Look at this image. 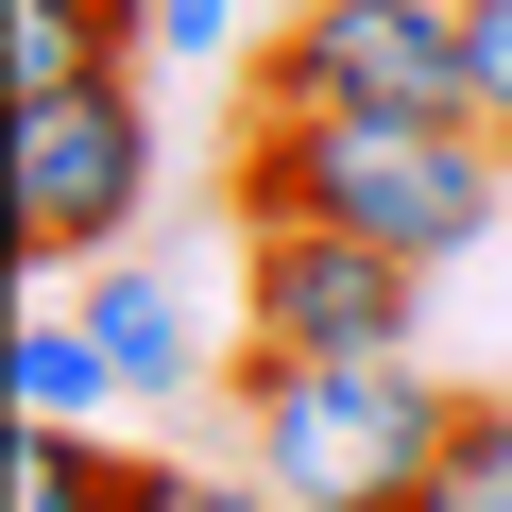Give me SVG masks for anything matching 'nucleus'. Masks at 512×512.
<instances>
[{
	"label": "nucleus",
	"mask_w": 512,
	"mask_h": 512,
	"mask_svg": "<svg viewBox=\"0 0 512 512\" xmlns=\"http://www.w3.org/2000/svg\"><path fill=\"white\" fill-rule=\"evenodd\" d=\"M495 188H512V154L478 120H274V103H239V154H222L239 222H342L410 274L495 239Z\"/></svg>",
	"instance_id": "nucleus-1"
},
{
	"label": "nucleus",
	"mask_w": 512,
	"mask_h": 512,
	"mask_svg": "<svg viewBox=\"0 0 512 512\" xmlns=\"http://www.w3.org/2000/svg\"><path fill=\"white\" fill-rule=\"evenodd\" d=\"M444 376L427 359H239V461L291 512H393L444 444Z\"/></svg>",
	"instance_id": "nucleus-2"
},
{
	"label": "nucleus",
	"mask_w": 512,
	"mask_h": 512,
	"mask_svg": "<svg viewBox=\"0 0 512 512\" xmlns=\"http://www.w3.org/2000/svg\"><path fill=\"white\" fill-rule=\"evenodd\" d=\"M239 86L274 120H461V0H291Z\"/></svg>",
	"instance_id": "nucleus-3"
},
{
	"label": "nucleus",
	"mask_w": 512,
	"mask_h": 512,
	"mask_svg": "<svg viewBox=\"0 0 512 512\" xmlns=\"http://www.w3.org/2000/svg\"><path fill=\"white\" fill-rule=\"evenodd\" d=\"M427 274L342 222H239V359H410Z\"/></svg>",
	"instance_id": "nucleus-4"
},
{
	"label": "nucleus",
	"mask_w": 512,
	"mask_h": 512,
	"mask_svg": "<svg viewBox=\"0 0 512 512\" xmlns=\"http://www.w3.org/2000/svg\"><path fill=\"white\" fill-rule=\"evenodd\" d=\"M137 205H154V120H137V86H120V69H103V86L18 103V256H35V274L103 256Z\"/></svg>",
	"instance_id": "nucleus-5"
},
{
	"label": "nucleus",
	"mask_w": 512,
	"mask_h": 512,
	"mask_svg": "<svg viewBox=\"0 0 512 512\" xmlns=\"http://www.w3.org/2000/svg\"><path fill=\"white\" fill-rule=\"evenodd\" d=\"M86 325L120 342V393H137V410H188V393H205V342H188V308H171L154 274L103 256V274H86Z\"/></svg>",
	"instance_id": "nucleus-6"
},
{
	"label": "nucleus",
	"mask_w": 512,
	"mask_h": 512,
	"mask_svg": "<svg viewBox=\"0 0 512 512\" xmlns=\"http://www.w3.org/2000/svg\"><path fill=\"white\" fill-rule=\"evenodd\" d=\"M0 359H18V427H103V410H120V342H103L86 308H35Z\"/></svg>",
	"instance_id": "nucleus-7"
},
{
	"label": "nucleus",
	"mask_w": 512,
	"mask_h": 512,
	"mask_svg": "<svg viewBox=\"0 0 512 512\" xmlns=\"http://www.w3.org/2000/svg\"><path fill=\"white\" fill-rule=\"evenodd\" d=\"M393 512H512V393H461L444 444H427V478H410Z\"/></svg>",
	"instance_id": "nucleus-8"
},
{
	"label": "nucleus",
	"mask_w": 512,
	"mask_h": 512,
	"mask_svg": "<svg viewBox=\"0 0 512 512\" xmlns=\"http://www.w3.org/2000/svg\"><path fill=\"white\" fill-rule=\"evenodd\" d=\"M154 461H120L103 427H18V512H137Z\"/></svg>",
	"instance_id": "nucleus-9"
},
{
	"label": "nucleus",
	"mask_w": 512,
	"mask_h": 512,
	"mask_svg": "<svg viewBox=\"0 0 512 512\" xmlns=\"http://www.w3.org/2000/svg\"><path fill=\"white\" fill-rule=\"evenodd\" d=\"M461 120L512 154V0H461Z\"/></svg>",
	"instance_id": "nucleus-10"
},
{
	"label": "nucleus",
	"mask_w": 512,
	"mask_h": 512,
	"mask_svg": "<svg viewBox=\"0 0 512 512\" xmlns=\"http://www.w3.org/2000/svg\"><path fill=\"white\" fill-rule=\"evenodd\" d=\"M137 512H291V495L256 478V461H239V478H222V461H154V478H137Z\"/></svg>",
	"instance_id": "nucleus-11"
},
{
	"label": "nucleus",
	"mask_w": 512,
	"mask_h": 512,
	"mask_svg": "<svg viewBox=\"0 0 512 512\" xmlns=\"http://www.w3.org/2000/svg\"><path fill=\"white\" fill-rule=\"evenodd\" d=\"M154 52H171V69H222L239 18H222V0H154Z\"/></svg>",
	"instance_id": "nucleus-12"
}]
</instances>
